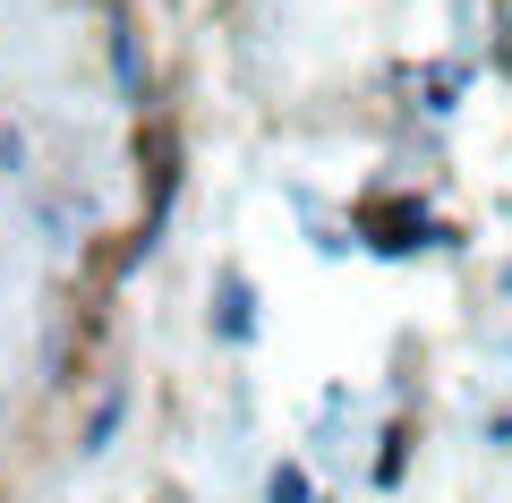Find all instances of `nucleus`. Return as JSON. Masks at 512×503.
<instances>
[{
	"label": "nucleus",
	"mask_w": 512,
	"mask_h": 503,
	"mask_svg": "<svg viewBox=\"0 0 512 503\" xmlns=\"http://www.w3.org/2000/svg\"><path fill=\"white\" fill-rule=\"evenodd\" d=\"M350 248L376 256V265H410V256H436V248H461V231L436 214L427 188H393V197H367L359 222H350Z\"/></svg>",
	"instance_id": "1"
},
{
	"label": "nucleus",
	"mask_w": 512,
	"mask_h": 503,
	"mask_svg": "<svg viewBox=\"0 0 512 503\" xmlns=\"http://www.w3.org/2000/svg\"><path fill=\"white\" fill-rule=\"evenodd\" d=\"M470 86H478V60L470 52H436V60L393 69V94H402V111H419V120H461Z\"/></svg>",
	"instance_id": "2"
},
{
	"label": "nucleus",
	"mask_w": 512,
	"mask_h": 503,
	"mask_svg": "<svg viewBox=\"0 0 512 503\" xmlns=\"http://www.w3.org/2000/svg\"><path fill=\"white\" fill-rule=\"evenodd\" d=\"M205 333H214L222 350H256V342H265V290H256L239 265H222V273H214V299H205Z\"/></svg>",
	"instance_id": "3"
},
{
	"label": "nucleus",
	"mask_w": 512,
	"mask_h": 503,
	"mask_svg": "<svg viewBox=\"0 0 512 503\" xmlns=\"http://www.w3.org/2000/svg\"><path fill=\"white\" fill-rule=\"evenodd\" d=\"M367 401L350 393V384H325V393H316V418H308V444H316V469H325V478H342L350 469V444H367Z\"/></svg>",
	"instance_id": "4"
},
{
	"label": "nucleus",
	"mask_w": 512,
	"mask_h": 503,
	"mask_svg": "<svg viewBox=\"0 0 512 503\" xmlns=\"http://www.w3.org/2000/svg\"><path fill=\"white\" fill-rule=\"evenodd\" d=\"M128 401H137V384H128V376H111L103 393H94L86 427H77V461H103V452L120 444V427H128Z\"/></svg>",
	"instance_id": "5"
},
{
	"label": "nucleus",
	"mask_w": 512,
	"mask_h": 503,
	"mask_svg": "<svg viewBox=\"0 0 512 503\" xmlns=\"http://www.w3.org/2000/svg\"><path fill=\"white\" fill-rule=\"evenodd\" d=\"M367 486H376V495H393V486L410 478V452H419V427H410V418H384V427H367Z\"/></svg>",
	"instance_id": "6"
},
{
	"label": "nucleus",
	"mask_w": 512,
	"mask_h": 503,
	"mask_svg": "<svg viewBox=\"0 0 512 503\" xmlns=\"http://www.w3.org/2000/svg\"><path fill=\"white\" fill-rule=\"evenodd\" d=\"M103 60H111V86H120V103H128V111H146V43H137V26H128V18H111Z\"/></svg>",
	"instance_id": "7"
},
{
	"label": "nucleus",
	"mask_w": 512,
	"mask_h": 503,
	"mask_svg": "<svg viewBox=\"0 0 512 503\" xmlns=\"http://www.w3.org/2000/svg\"><path fill=\"white\" fill-rule=\"evenodd\" d=\"M282 197H291V214H299V231H308V248H316V256H333V265H342V256H359V248H350V222H333V214H325V205H316L299 180L282 188Z\"/></svg>",
	"instance_id": "8"
},
{
	"label": "nucleus",
	"mask_w": 512,
	"mask_h": 503,
	"mask_svg": "<svg viewBox=\"0 0 512 503\" xmlns=\"http://www.w3.org/2000/svg\"><path fill=\"white\" fill-rule=\"evenodd\" d=\"M316 495H325V486L308 478V461H274L265 469V503H316Z\"/></svg>",
	"instance_id": "9"
},
{
	"label": "nucleus",
	"mask_w": 512,
	"mask_h": 503,
	"mask_svg": "<svg viewBox=\"0 0 512 503\" xmlns=\"http://www.w3.org/2000/svg\"><path fill=\"white\" fill-rule=\"evenodd\" d=\"M478 435H487V452H512V410H487V427H478Z\"/></svg>",
	"instance_id": "10"
},
{
	"label": "nucleus",
	"mask_w": 512,
	"mask_h": 503,
	"mask_svg": "<svg viewBox=\"0 0 512 503\" xmlns=\"http://www.w3.org/2000/svg\"><path fill=\"white\" fill-rule=\"evenodd\" d=\"M495 299H512V256H504V265H495Z\"/></svg>",
	"instance_id": "11"
}]
</instances>
